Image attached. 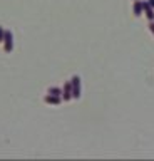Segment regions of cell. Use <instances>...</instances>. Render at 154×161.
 Returning <instances> with one entry per match:
<instances>
[{
  "label": "cell",
  "instance_id": "obj_9",
  "mask_svg": "<svg viewBox=\"0 0 154 161\" xmlns=\"http://www.w3.org/2000/svg\"><path fill=\"white\" fill-rule=\"evenodd\" d=\"M3 34H5V30L0 27V40H3Z\"/></svg>",
  "mask_w": 154,
  "mask_h": 161
},
{
  "label": "cell",
  "instance_id": "obj_3",
  "mask_svg": "<svg viewBox=\"0 0 154 161\" xmlns=\"http://www.w3.org/2000/svg\"><path fill=\"white\" fill-rule=\"evenodd\" d=\"M62 97L66 101H71L72 99V82L67 80L66 86H64V91H62Z\"/></svg>",
  "mask_w": 154,
  "mask_h": 161
},
{
  "label": "cell",
  "instance_id": "obj_6",
  "mask_svg": "<svg viewBox=\"0 0 154 161\" xmlns=\"http://www.w3.org/2000/svg\"><path fill=\"white\" fill-rule=\"evenodd\" d=\"M144 8H142V2H134V15H142Z\"/></svg>",
  "mask_w": 154,
  "mask_h": 161
},
{
  "label": "cell",
  "instance_id": "obj_8",
  "mask_svg": "<svg viewBox=\"0 0 154 161\" xmlns=\"http://www.w3.org/2000/svg\"><path fill=\"white\" fill-rule=\"evenodd\" d=\"M149 30H151V32H152V35H154V20H152L151 24H149Z\"/></svg>",
  "mask_w": 154,
  "mask_h": 161
},
{
  "label": "cell",
  "instance_id": "obj_5",
  "mask_svg": "<svg viewBox=\"0 0 154 161\" xmlns=\"http://www.w3.org/2000/svg\"><path fill=\"white\" fill-rule=\"evenodd\" d=\"M45 103H47V104H59V103H61V96H52V94H49V96H45Z\"/></svg>",
  "mask_w": 154,
  "mask_h": 161
},
{
  "label": "cell",
  "instance_id": "obj_2",
  "mask_svg": "<svg viewBox=\"0 0 154 161\" xmlns=\"http://www.w3.org/2000/svg\"><path fill=\"white\" fill-rule=\"evenodd\" d=\"M3 44H5V52H10L13 47V37L12 32H8V30H5V34H3Z\"/></svg>",
  "mask_w": 154,
  "mask_h": 161
},
{
  "label": "cell",
  "instance_id": "obj_10",
  "mask_svg": "<svg viewBox=\"0 0 154 161\" xmlns=\"http://www.w3.org/2000/svg\"><path fill=\"white\" fill-rule=\"evenodd\" d=\"M147 2H149V5H151V7L154 8V0H147Z\"/></svg>",
  "mask_w": 154,
  "mask_h": 161
},
{
  "label": "cell",
  "instance_id": "obj_7",
  "mask_svg": "<svg viewBox=\"0 0 154 161\" xmlns=\"http://www.w3.org/2000/svg\"><path fill=\"white\" fill-rule=\"evenodd\" d=\"M49 94H52V96H61L62 91L59 89V87H50V89H49Z\"/></svg>",
  "mask_w": 154,
  "mask_h": 161
},
{
  "label": "cell",
  "instance_id": "obj_4",
  "mask_svg": "<svg viewBox=\"0 0 154 161\" xmlns=\"http://www.w3.org/2000/svg\"><path fill=\"white\" fill-rule=\"evenodd\" d=\"M142 8H144V12H142V14L146 15V17L152 22V20H154V10H152L151 5H149V2H142Z\"/></svg>",
  "mask_w": 154,
  "mask_h": 161
},
{
  "label": "cell",
  "instance_id": "obj_1",
  "mask_svg": "<svg viewBox=\"0 0 154 161\" xmlns=\"http://www.w3.org/2000/svg\"><path fill=\"white\" fill-rule=\"evenodd\" d=\"M71 82H72V97L79 99L81 97V77H79V75H74L71 79Z\"/></svg>",
  "mask_w": 154,
  "mask_h": 161
}]
</instances>
